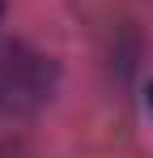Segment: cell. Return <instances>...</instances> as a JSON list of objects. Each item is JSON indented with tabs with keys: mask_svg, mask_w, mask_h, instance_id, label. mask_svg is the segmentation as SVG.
<instances>
[{
	"mask_svg": "<svg viewBox=\"0 0 153 158\" xmlns=\"http://www.w3.org/2000/svg\"><path fill=\"white\" fill-rule=\"evenodd\" d=\"M47 94V69L38 56H26L17 47L0 52V111L26 107Z\"/></svg>",
	"mask_w": 153,
	"mask_h": 158,
	"instance_id": "6da1fadb",
	"label": "cell"
},
{
	"mask_svg": "<svg viewBox=\"0 0 153 158\" xmlns=\"http://www.w3.org/2000/svg\"><path fill=\"white\" fill-rule=\"evenodd\" d=\"M149 107H153V85H149Z\"/></svg>",
	"mask_w": 153,
	"mask_h": 158,
	"instance_id": "7a4b0ae2",
	"label": "cell"
}]
</instances>
